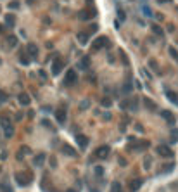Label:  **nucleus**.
<instances>
[{"label": "nucleus", "mask_w": 178, "mask_h": 192, "mask_svg": "<svg viewBox=\"0 0 178 192\" xmlns=\"http://www.w3.org/2000/svg\"><path fill=\"white\" fill-rule=\"evenodd\" d=\"M14 178H16V182H17V185H21V187H24V185H28L30 182H31V173H16L14 175Z\"/></svg>", "instance_id": "f257e3e1"}, {"label": "nucleus", "mask_w": 178, "mask_h": 192, "mask_svg": "<svg viewBox=\"0 0 178 192\" xmlns=\"http://www.w3.org/2000/svg\"><path fill=\"white\" fill-rule=\"evenodd\" d=\"M76 80H78V75H76V71L75 69H69L68 73H66V78H64V85L66 87H71V85H75Z\"/></svg>", "instance_id": "f03ea898"}, {"label": "nucleus", "mask_w": 178, "mask_h": 192, "mask_svg": "<svg viewBox=\"0 0 178 192\" xmlns=\"http://www.w3.org/2000/svg\"><path fill=\"white\" fill-rule=\"evenodd\" d=\"M107 45V38L106 37H99V38H95L92 42V50H100L102 47H106Z\"/></svg>", "instance_id": "7ed1b4c3"}, {"label": "nucleus", "mask_w": 178, "mask_h": 192, "mask_svg": "<svg viewBox=\"0 0 178 192\" xmlns=\"http://www.w3.org/2000/svg\"><path fill=\"white\" fill-rule=\"evenodd\" d=\"M109 152H111V147H109V145H100V147L95 151V156L100 158V159H106L109 156Z\"/></svg>", "instance_id": "20e7f679"}, {"label": "nucleus", "mask_w": 178, "mask_h": 192, "mask_svg": "<svg viewBox=\"0 0 178 192\" xmlns=\"http://www.w3.org/2000/svg\"><path fill=\"white\" fill-rule=\"evenodd\" d=\"M55 119H57L59 125H64V121H66V109L64 107H59V109L55 111Z\"/></svg>", "instance_id": "39448f33"}, {"label": "nucleus", "mask_w": 178, "mask_h": 192, "mask_svg": "<svg viewBox=\"0 0 178 192\" xmlns=\"http://www.w3.org/2000/svg\"><path fill=\"white\" fill-rule=\"evenodd\" d=\"M157 154H161L162 158H171L173 152L168 145H159V147H157Z\"/></svg>", "instance_id": "423d86ee"}, {"label": "nucleus", "mask_w": 178, "mask_h": 192, "mask_svg": "<svg viewBox=\"0 0 178 192\" xmlns=\"http://www.w3.org/2000/svg\"><path fill=\"white\" fill-rule=\"evenodd\" d=\"M62 66H64V64H62V61H61V59H55L54 61V64H52V75H59L61 71H62Z\"/></svg>", "instance_id": "0eeeda50"}, {"label": "nucleus", "mask_w": 178, "mask_h": 192, "mask_svg": "<svg viewBox=\"0 0 178 192\" xmlns=\"http://www.w3.org/2000/svg\"><path fill=\"white\" fill-rule=\"evenodd\" d=\"M17 101H19V104H21V106H30V102H31V99H30V95H28L26 92H23V94H19V97H17Z\"/></svg>", "instance_id": "6e6552de"}, {"label": "nucleus", "mask_w": 178, "mask_h": 192, "mask_svg": "<svg viewBox=\"0 0 178 192\" xmlns=\"http://www.w3.org/2000/svg\"><path fill=\"white\" fill-rule=\"evenodd\" d=\"M76 142H78V145H80L81 149H85L86 145H88V137L78 133V135H76Z\"/></svg>", "instance_id": "1a4fd4ad"}, {"label": "nucleus", "mask_w": 178, "mask_h": 192, "mask_svg": "<svg viewBox=\"0 0 178 192\" xmlns=\"http://www.w3.org/2000/svg\"><path fill=\"white\" fill-rule=\"evenodd\" d=\"M28 55L30 57H37L38 55V48L35 43H28Z\"/></svg>", "instance_id": "9d476101"}, {"label": "nucleus", "mask_w": 178, "mask_h": 192, "mask_svg": "<svg viewBox=\"0 0 178 192\" xmlns=\"http://www.w3.org/2000/svg\"><path fill=\"white\" fill-rule=\"evenodd\" d=\"M142 183H144V180H142V178H137V180H133L131 183H130V189H131V192L138 190V189L142 187Z\"/></svg>", "instance_id": "9b49d317"}, {"label": "nucleus", "mask_w": 178, "mask_h": 192, "mask_svg": "<svg viewBox=\"0 0 178 192\" xmlns=\"http://www.w3.org/2000/svg\"><path fill=\"white\" fill-rule=\"evenodd\" d=\"M166 97L169 99V102H173V104H176V106H178V95L175 94V92H171V90H166Z\"/></svg>", "instance_id": "f8f14e48"}, {"label": "nucleus", "mask_w": 178, "mask_h": 192, "mask_svg": "<svg viewBox=\"0 0 178 192\" xmlns=\"http://www.w3.org/2000/svg\"><path fill=\"white\" fill-rule=\"evenodd\" d=\"M61 151H62L64 154L71 156V158H73V156H76V151L73 149V147H69V145H62V147H61Z\"/></svg>", "instance_id": "ddd939ff"}, {"label": "nucleus", "mask_w": 178, "mask_h": 192, "mask_svg": "<svg viewBox=\"0 0 178 192\" xmlns=\"http://www.w3.org/2000/svg\"><path fill=\"white\" fill-rule=\"evenodd\" d=\"M161 116L164 118L168 123H175V118H173V114L169 111H166V109H164V111H161Z\"/></svg>", "instance_id": "4468645a"}, {"label": "nucleus", "mask_w": 178, "mask_h": 192, "mask_svg": "<svg viewBox=\"0 0 178 192\" xmlns=\"http://www.w3.org/2000/svg\"><path fill=\"white\" fill-rule=\"evenodd\" d=\"M88 62H90V57H83L80 61V64H78V68H80V69H88Z\"/></svg>", "instance_id": "2eb2a0df"}, {"label": "nucleus", "mask_w": 178, "mask_h": 192, "mask_svg": "<svg viewBox=\"0 0 178 192\" xmlns=\"http://www.w3.org/2000/svg\"><path fill=\"white\" fill-rule=\"evenodd\" d=\"M43 161H45V154H38L37 158H35V161H33V163H35V166H42Z\"/></svg>", "instance_id": "dca6fc26"}, {"label": "nucleus", "mask_w": 178, "mask_h": 192, "mask_svg": "<svg viewBox=\"0 0 178 192\" xmlns=\"http://www.w3.org/2000/svg\"><path fill=\"white\" fill-rule=\"evenodd\" d=\"M19 61H21L23 66H28V64H30V55H28V54H21V55H19Z\"/></svg>", "instance_id": "f3484780"}, {"label": "nucleus", "mask_w": 178, "mask_h": 192, "mask_svg": "<svg viewBox=\"0 0 178 192\" xmlns=\"http://www.w3.org/2000/svg\"><path fill=\"white\" fill-rule=\"evenodd\" d=\"M7 43H9V47H16L17 45V38L14 37V35H11V37L7 38Z\"/></svg>", "instance_id": "a211bd4d"}, {"label": "nucleus", "mask_w": 178, "mask_h": 192, "mask_svg": "<svg viewBox=\"0 0 178 192\" xmlns=\"http://www.w3.org/2000/svg\"><path fill=\"white\" fill-rule=\"evenodd\" d=\"M0 125H2V128H7V126H11V119L9 118H0Z\"/></svg>", "instance_id": "6ab92c4d"}, {"label": "nucleus", "mask_w": 178, "mask_h": 192, "mask_svg": "<svg viewBox=\"0 0 178 192\" xmlns=\"http://www.w3.org/2000/svg\"><path fill=\"white\" fill-rule=\"evenodd\" d=\"M78 17L83 19V21H86V19H90V12H88V11H81L80 14H78Z\"/></svg>", "instance_id": "aec40b11"}, {"label": "nucleus", "mask_w": 178, "mask_h": 192, "mask_svg": "<svg viewBox=\"0 0 178 192\" xmlns=\"http://www.w3.org/2000/svg\"><path fill=\"white\" fill-rule=\"evenodd\" d=\"M145 147H149V142H140V144H137L133 149H135V151H144Z\"/></svg>", "instance_id": "412c9836"}, {"label": "nucleus", "mask_w": 178, "mask_h": 192, "mask_svg": "<svg viewBox=\"0 0 178 192\" xmlns=\"http://www.w3.org/2000/svg\"><path fill=\"white\" fill-rule=\"evenodd\" d=\"M144 102H145V106L149 107L151 111H154V109H156V104H154V102H152L151 99H144Z\"/></svg>", "instance_id": "4be33fe9"}, {"label": "nucleus", "mask_w": 178, "mask_h": 192, "mask_svg": "<svg viewBox=\"0 0 178 192\" xmlns=\"http://www.w3.org/2000/svg\"><path fill=\"white\" fill-rule=\"evenodd\" d=\"M14 21H16V17L12 16V14H7V16H5V23L9 24V26H12V24H14Z\"/></svg>", "instance_id": "5701e85b"}, {"label": "nucleus", "mask_w": 178, "mask_h": 192, "mask_svg": "<svg viewBox=\"0 0 178 192\" xmlns=\"http://www.w3.org/2000/svg\"><path fill=\"white\" fill-rule=\"evenodd\" d=\"M131 88H133V87H131V81H126V83L123 85V94H128V92H131Z\"/></svg>", "instance_id": "b1692460"}, {"label": "nucleus", "mask_w": 178, "mask_h": 192, "mask_svg": "<svg viewBox=\"0 0 178 192\" xmlns=\"http://www.w3.org/2000/svg\"><path fill=\"white\" fill-rule=\"evenodd\" d=\"M78 40H80V43H86L88 42V35H86V33H80V35H78Z\"/></svg>", "instance_id": "393cba45"}, {"label": "nucleus", "mask_w": 178, "mask_h": 192, "mask_svg": "<svg viewBox=\"0 0 178 192\" xmlns=\"http://www.w3.org/2000/svg\"><path fill=\"white\" fill-rule=\"evenodd\" d=\"M4 132H5V137H12V135H14V128H12V125L11 126H7V128H4Z\"/></svg>", "instance_id": "a878e982"}, {"label": "nucleus", "mask_w": 178, "mask_h": 192, "mask_svg": "<svg viewBox=\"0 0 178 192\" xmlns=\"http://www.w3.org/2000/svg\"><path fill=\"white\" fill-rule=\"evenodd\" d=\"M111 192H121V185H119L118 182H114L113 185H111Z\"/></svg>", "instance_id": "bb28decb"}, {"label": "nucleus", "mask_w": 178, "mask_h": 192, "mask_svg": "<svg viewBox=\"0 0 178 192\" xmlns=\"http://www.w3.org/2000/svg\"><path fill=\"white\" fill-rule=\"evenodd\" d=\"M169 55H171V57H173V59H175V61L178 62V52L175 50V47H169Z\"/></svg>", "instance_id": "cd10ccee"}, {"label": "nucleus", "mask_w": 178, "mask_h": 192, "mask_svg": "<svg viewBox=\"0 0 178 192\" xmlns=\"http://www.w3.org/2000/svg\"><path fill=\"white\" fill-rule=\"evenodd\" d=\"M142 11H144V14H145V16H152V11H151V7H149V5H145V4L142 5Z\"/></svg>", "instance_id": "c85d7f7f"}, {"label": "nucleus", "mask_w": 178, "mask_h": 192, "mask_svg": "<svg viewBox=\"0 0 178 192\" xmlns=\"http://www.w3.org/2000/svg\"><path fill=\"white\" fill-rule=\"evenodd\" d=\"M152 31L156 33V35H159V37H162V30H161V26L154 24V26H152Z\"/></svg>", "instance_id": "c756f323"}, {"label": "nucleus", "mask_w": 178, "mask_h": 192, "mask_svg": "<svg viewBox=\"0 0 178 192\" xmlns=\"http://www.w3.org/2000/svg\"><path fill=\"white\" fill-rule=\"evenodd\" d=\"M173 168H175V163H168V165H164L162 170H164V173H168V171H171Z\"/></svg>", "instance_id": "7c9ffc66"}, {"label": "nucleus", "mask_w": 178, "mask_h": 192, "mask_svg": "<svg viewBox=\"0 0 178 192\" xmlns=\"http://www.w3.org/2000/svg\"><path fill=\"white\" fill-rule=\"evenodd\" d=\"M118 19L119 21H124V19H126V14H124V11H121V9H118Z\"/></svg>", "instance_id": "2f4dec72"}, {"label": "nucleus", "mask_w": 178, "mask_h": 192, "mask_svg": "<svg viewBox=\"0 0 178 192\" xmlns=\"http://www.w3.org/2000/svg\"><path fill=\"white\" fill-rule=\"evenodd\" d=\"M95 175H97V176H102L104 175V168H102V166H95Z\"/></svg>", "instance_id": "473e14b6"}, {"label": "nucleus", "mask_w": 178, "mask_h": 192, "mask_svg": "<svg viewBox=\"0 0 178 192\" xmlns=\"http://www.w3.org/2000/svg\"><path fill=\"white\" fill-rule=\"evenodd\" d=\"M19 5H21V4H19L17 0H14V2H11V4H9V9H19Z\"/></svg>", "instance_id": "72a5a7b5"}, {"label": "nucleus", "mask_w": 178, "mask_h": 192, "mask_svg": "<svg viewBox=\"0 0 178 192\" xmlns=\"http://www.w3.org/2000/svg\"><path fill=\"white\" fill-rule=\"evenodd\" d=\"M2 192H12V189L7 183H2Z\"/></svg>", "instance_id": "f704fd0d"}, {"label": "nucleus", "mask_w": 178, "mask_h": 192, "mask_svg": "<svg viewBox=\"0 0 178 192\" xmlns=\"http://www.w3.org/2000/svg\"><path fill=\"white\" fill-rule=\"evenodd\" d=\"M102 106L104 107H109V106H111V99H102Z\"/></svg>", "instance_id": "c9c22d12"}, {"label": "nucleus", "mask_w": 178, "mask_h": 192, "mask_svg": "<svg viewBox=\"0 0 178 192\" xmlns=\"http://www.w3.org/2000/svg\"><path fill=\"white\" fill-rule=\"evenodd\" d=\"M149 64H151V68H152V69H157V62L154 61V59H151V62H149Z\"/></svg>", "instance_id": "e433bc0d"}, {"label": "nucleus", "mask_w": 178, "mask_h": 192, "mask_svg": "<svg viewBox=\"0 0 178 192\" xmlns=\"http://www.w3.org/2000/svg\"><path fill=\"white\" fill-rule=\"evenodd\" d=\"M42 125H45V126H49L50 130H54V126H52V125H50V123L47 121V119H43V121H42Z\"/></svg>", "instance_id": "4c0bfd02"}, {"label": "nucleus", "mask_w": 178, "mask_h": 192, "mask_svg": "<svg viewBox=\"0 0 178 192\" xmlns=\"http://www.w3.org/2000/svg\"><path fill=\"white\" fill-rule=\"evenodd\" d=\"M50 165H52V168H55V166H57V159H55V158H50Z\"/></svg>", "instance_id": "58836bf2"}, {"label": "nucleus", "mask_w": 178, "mask_h": 192, "mask_svg": "<svg viewBox=\"0 0 178 192\" xmlns=\"http://www.w3.org/2000/svg\"><path fill=\"white\" fill-rule=\"evenodd\" d=\"M121 107H123V109H126V107H128V101H123V102H121Z\"/></svg>", "instance_id": "ea45409f"}, {"label": "nucleus", "mask_w": 178, "mask_h": 192, "mask_svg": "<svg viewBox=\"0 0 178 192\" xmlns=\"http://www.w3.org/2000/svg\"><path fill=\"white\" fill-rule=\"evenodd\" d=\"M144 165H145V168H149V166L152 165V161L151 159H145V163H144Z\"/></svg>", "instance_id": "a19ab883"}, {"label": "nucleus", "mask_w": 178, "mask_h": 192, "mask_svg": "<svg viewBox=\"0 0 178 192\" xmlns=\"http://www.w3.org/2000/svg\"><path fill=\"white\" fill-rule=\"evenodd\" d=\"M104 119H111V112H106V114H104Z\"/></svg>", "instance_id": "79ce46f5"}, {"label": "nucleus", "mask_w": 178, "mask_h": 192, "mask_svg": "<svg viewBox=\"0 0 178 192\" xmlns=\"http://www.w3.org/2000/svg\"><path fill=\"white\" fill-rule=\"evenodd\" d=\"M157 2H159V4H168L169 0H157Z\"/></svg>", "instance_id": "37998d69"}, {"label": "nucleus", "mask_w": 178, "mask_h": 192, "mask_svg": "<svg viewBox=\"0 0 178 192\" xmlns=\"http://www.w3.org/2000/svg\"><path fill=\"white\" fill-rule=\"evenodd\" d=\"M66 192H78V190H75V189H68Z\"/></svg>", "instance_id": "c03bdc74"}, {"label": "nucleus", "mask_w": 178, "mask_h": 192, "mask_svg": "<svg viewBox=\"0 0 178 192\" xmlns=\"http://www.w3.org/2000/svg\"><path fill=\"white\" fill-rule=\"evenodd\" d=\"M2 31H4V28H2V26H0V33H2Z\"/></svg>", "instance_id": "a18cd8bd"}]
</instances>
